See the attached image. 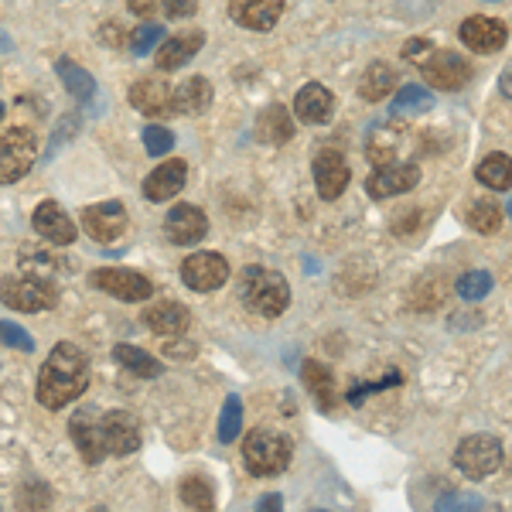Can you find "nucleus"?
Returning <instances> with one entry per match:
<instances>
[{"mask_svg":"<svg viewBox=\"0 0 512 512\" xmlns=\"http://www.w3.org/2000/svg\"><path fill=\"white\" fill-rule=\"evenodd\" d=\"M393 89H396V69L390 62H373L359 79V96L366 103H383Z\"/></svg>","mask_w":512,"mask_h":512,"instance_id":"nucleus-27","label":"nucleus"},{"mask_svg":"<svg viewBox=\"0 0 512 512\" xmlns=\"http://www.w3.org/2000/svg\"><path fill=\"white\" fill-rule=\"evenodd\" d=\"M205 45V31H181V35L164 38L158 48H154V62H158L161 72H175L181 65H188L202 52Z\"/></svg>","mask_w":512,"mask_h":512,"instance_id":"nucleus-20","label":"nucleus"},{"mask_svg":"<svg viewBox=\"0 0 512 512\" xmlns=\"http://www.w3.org/2000/svg\"><path fill=\"white\" fill-rule=\"evenodd\" d=\"M185 181H188V164L181 158H171L147 175L144 195L151 198V202H168V198H175L181 188H185Z\"/></svg>","mask_w":512,"mask_h":512,"instance_id":"nucleus-23","label":"nucleus"},{"mask_svg":"<svg viewBox=\"0 0 512 512\" xmlns=\"http://www.w3.org/2000/svg\"><path fill=\"white\" fill-rule=\"evenodd\" d=\"M103 414H96L93 407H82L69 420V434L76 441V451L86 465H99L106 458V441H103Z\"/></svg>","mask_w":512,"mask_h":512,"instance_id":"nucleus-11","label":"nucleus"},{"mask_svg":"<svg viewBox=\"0 0 512 512\" xmlns=\"http://www.w3.org/2000/svg\"><path fill=\"white\" fill-rule=\"evenodd\" d=\"M239 301L260 318H280L291 304V284L280 270L246 267L239 274Z\"/></svg>","mask_w":512,"mask_h":512,"instance_id":"nucleus-2","label":"nucleus"},{"mask_svg":"<svg viewBox=\"0 0 512 512\" xmlns=\"http://www.w3.org/2000/svg\"><path fill=\"white\" fill-rule=\"evenodd\" d=\"M291 454L294 448L284 434L270 431V427H256L243 444V465L256 478H274L291 465Z\"/></svg>","mask_w":512,"mask_h":512,"instance_id":"nucleus-3","label":"nucleus"},{"mask_svg":"<svg viewBox=\"0 0 512 512\" xmlns=\"http://www.w3.org/2000/svg\"><path fill=\"white\" fill-rule=\"evenodd\" d=\"M229 18L246 31H274L284 18V0H229Z\"/></svg>","mask_w":512,"mask_h":512,"instance_id":"nucleus-18","label":"nucleus"},{"mask_svg":"<svg viewBox=\"0 0 512 512\" xmlns=\"http://www.w3.org/2000/svg\"><path fill=\"white\" fill-rule=\"evenodd\" d=\"M14 502H18V509H48L52 506V489L41 478H31V482H24L18 489Z\"/></svg>","mask_w":512,"mask_h":512,"instance_id":"nucleus-36","label":"nucleus"},{"mask_svg":"<svg viewBox=\"0 0 512 512\" xmlns=\"http://www.w3.org/2000/svg\"><path fill=\"white\" fill-rule=\"evenodd\" d=\"M99 41H103L106 48H120L123 45V31L117 28V24H103V28H99Z\"/></svg>","mask_w":512,"mask_h":512,"instance_id":"nucleus-45","label":"nucleus"},{"mask_svg":"<svg viewBox=\"0 0 512 512\" xmlns=\"http://www.w3.org/2000/svg\"><path fill=\"white\" fill-rule=\"evenodd\" d=\"M0 345L18 349V352H31L35 349V338L24 332L21 325H14V321H0Z\"/></svg>","mask_w":512,"mask_h":512,"instance_id":"nucleus-40","label":"nucleus"},{"mask_svg":"<svg viewBox=\"0 0 512 512\" xmlns=\"http://www.w3.org/2000/svg\"><path fill=\"white\" fill-rule=\"evenodd\" d=\"M499 89H502V96L512 99V65L506 72H502V79H499Z\"/></svg>","mask_w":512,"mask_h":512,"instance_id":"nucleus-46","label":"nucleus"},{"mask_svg":"<svg viewBox=\"0 0 512 512\" xmlns=\"http://www.w3.org/2000/svg\"><path fill=\"white\" fill-rule=\"evenodd\" d=\"M161 41H164V28H161V24H154V21H147V24H140L134 35H130V52H134V55H151Z\"/></svg>","mask_w":512,"mask_h":512,"instance_id":"nucleus-37","label":"nucleus"},{"mask_svg":"<svg viewBox=\"0 0 512 512\" xmlns=\"http://www.w3.org/2000/svg\"><path fill=\"white\" fill-rule=\"evenodd\" d=\"M31 226H35V233L41 239H48V243H55V246H69L72 239H76V222L65 216V209L59 202H41L35 209V216H31Z\"/></svg>","mask_w":512,"mask_h":512,"instance_id":"nucleus-22","label":"nucleus"},{"mask_svg":"<svg viewBox=\"0 0 512 512\" xmlns=\"http://www.w3.org/2000/svg\"><path fill=\"white\" fill-rule=\"evenodd\" d=\"M458 38L468 52L475 55H492V52H502L509 41V28L502 24L499 18H485V14H472L465 18V24L458 28Z\"/></svg>","mask_w":512,"mask_h":512,"instance_id":"nucleus-10","label":"nucleus"},{"mask_svg":"<svg viewBox=\"0 0 512 512\" xmlns=\"http://www.w3.org/2000/svg\"><path fill=\"white\" fill-rule=\"evenodd\" d=\"M396 151H400V130L396 127H376L366 140V158L373 161V168L393 164Z\"/></svg>","mask_w":512,"mask_h":512,"instance_id":"nucleus-30","label":"nucleus"},{"mask_svg":"<svg viewBox=\"0 0 512 512\" xmlns=\"http://www.w3.org/2000/svg\"><path fill=\"white\" fill-rule=\"evenodd\" d=\"M55 72H59L62 86L69 89V93L76 96V99H82V103L96 96V79L89 76V72L82 69V65L72 62V59H59V62H55Z\"/></svg>","mask_w":512,"mask_h":512,"instance_id":"nucleus-31","label":"nucleus"},{"mask_svg":"<svg viewBox=\"0 0 512 512\" xmlns=\"http://www.w3.org/2000/svg\"><path fill=\"white\" fill-rule=\"evenodd\" d=\"M489 291H492V277L485 270H468L465 277H458V294L465 301H482Z\"/></svg>","mask_w":512,"mask_h":512,"instance_id":"nucleus-38","label":"nucleus"},{"mask_svg":"<svg viewBox=\"0 0 512 512\" xmlns=\"http://www.w3.org/2000/svg\"><path fill=\"white\" fill-rule=\"evenodd\" d=\"M178 499L185 502L188 509H202V512H209L212 506H216V489H212L209 478H202V475H188L185 482L178 485Z\"/></svg>","mask_w":512,"mask_h":512,"instance_id":"nucleus-33","label":"nucleus"},{"mask_svg":"<svg viewBox=\"0 0 512 512\" xmlns=\"http://www.w3.org/2000/svg\"><path fill=\"white\" fill-rule=\"evenodd\" d=\"M130 106H134L137 113H144V117L151 120H161V117H171L175 113V89L168 86L164 79H137L134 86H130Z\"/></svg>","mask_w":512,"mask_h":512,"instance_id":"nucleus-13","label":"nucleus"},{"mask_svg":"<svg viewBox=\"0 0 512 512\" xmlns=\"http://www.w3.org/2000/svg\"><path fill=\"white\" fill-rule=\"evenodd\" d=\"M229 260L222 253H192L185 263H181V280H185V287H192L198 294H212L219 291L222 284L229 280Z\"/></svg>","mask_w":512,"mask_h":512,"instance_id":"nucleus-8","label":"nucleus"},{"mask_svg":"<svg viewBox=\"0 0 512 512\" xmlns=\"http://www.w3.org/2000/svg\"><path fill=\"white\" fill-rule=\"evenodd\" d=\"M38 154V137L28 127H11L0 134V185H14L31 171Z\"/></svg>","mask_w":512,"mask_h":512,"instance_id":"nucleus-6","label":"nucleus"},{"mask_svg":"<svg viewBox=\"0 0 512 512\" xmlns=\"http://www.w3.org/2000/svg\"><path fill=\"white\" fill-rule=\"evenodd\" d=\"M82 229L96 239V243H117L127 229V209L123 202H96L82 209Z\"/></svg>","mask_w":512,"mask_h":512,"instance_id":"nucleus-14","label":"nucleus"},{"mask_svg":"<svg viewBox=\"0 0 512 512\" xmlns=\"http://www.w3.org/2000/svg\"><path fill=\"white\" fill-rule=\"evenodd\" d=\"M417 185H420L417 164H383V168H376L373 175L366 178V192L379 198V202H383V198L414 192Z\"/></svg>","mask_w":512,"mask_h":512,"instance_id":"nucleus-15","label":"nucleus"},{"mask_svg":"<svg viewBox=\"0 0 512 512\" xmlns=\"http://www.w3.org/2000/svg\"><path fill=\"white\" fill-rule=\"evenodd\" d=\"M420 72H424V79L431 82L434 89H441V93H458V89L468 86V79H472V65L461 59L458 52H427V59L420 62Z\"/></svg>","mask_w":512,"mask_h":512,"instance_id":"nucleus-9","label":"nucleus"},{"mask_svg":"<svg viewBox=\"0 0 512 512\" xmlns=\"http://www.w3.org/2000/svg\"><path fill=\"white\" fill-rule=\"evenodd\" d=\"M0 120H4V103H0Z\"/></svg>","mask_w":512,"mask_h":512,"instance_id":"nucleus-48","label":"nucleus"},{"mask_svg":"<svg viewBox=\"0 0 512 512\" xmlns=\"http://www.w3.org/2000/svg\"><path fill=\"white\" fill-rule=\"evenodd\" d=\"M311 171H315V188H318V195L325 198V202H335V198H342L345 188H349V181H352L349 161H345V154L335 151V147H325V151H318V158H315V164H311Z\"/></svg>","mask_w":512,"mask_h":512,"instance_id":"nucleus-12","label":"nucleus"},{"mask_svg":"<svg viewBox=\"0 0 512 512\" xmlns=\"http://www.w3.org/2000/svg\"><path fill=\"white\" fill-rule=\"evenodd\" d=\"M161 11L175 21H185L198 11V0H161Z\"/></svg>","mask_w":512,"mask_h":512,"instance_id":"nucleus-41","label":"nucleus"},{"mask_svg":"<svg viewBox=\"0 0 512 512\" xmlns=\"http://www.w3.org/2000/svg\"><path fill=\"white\" fill-rule=\"evenodd\" d=\"M89 284H93L96 291L117 297V301H123V304L147 301V297L154 294L151 280H147L144 274H137V270H127V267H99L89 274Z\"/></svg>","mask_w":512,"mask_h":512,"instance_id":"nucleus-7","label":"nucleus"},{"mask_svg":"<svg viewBox=\"0 0 512 512\" xmlns=\"http://www.w3.org/2000/svg\"><path fill=\"white\" fill-rule=\"evenodd\" d=\"M256 137H260L263 144H270V147L287 144V140L294 137V120H291V113H287L280 103L263 106V113L256 117Z\"/></svg>","mask_w":512,"mask_h":512,"instance_id":"nucleus-24","label":"nucleus"},{"mask_svg":"<svg viewBox=\"0 0 512 512\" xmlns=\"http://www.w3.org/2000/svg\"><path fill=\"white\" fill-rule=\"evenodd\" d=\"M431 41H427V38H410L407 41V45H403V59H407V62H414V65H420V62H424L427 59V52H431Z\"/></svg>","mask_w":512,"mask_h":512,"instance_id":"nucleus-43","label":"nucleus"},{"mask_svg":"<svg viewBox=\"0 0 512 512\" xmlns=\"http://www.w3.org/2000/svg\"><path fill=\"white\" fill-rule=\"evenodd\" d=\"M127 7L137 18H154V14L161 11V0H127Z\"/></svg>","mask_w":512,"mask_h":512,"instance_id":"nucleus-44","label":"nucleus"},{"mask_svg":"<svg viewBox=\"0 0 512 512\" xmlns=\"http://www.w3.org/2000/svg\"><path fill=\"white\" fill-rule=\"evenodd\" d=\"M396 383H400V373H396V369H390V376L379 379V383L352 386V390H349V403H362V396H366V393H376V390H383V386H396Z\"/></svg>","mask_w":512,"mask_h":512,"instance_id":"nucleus-42","label":"nucleus"},{"mask_svg":"<svg viewBox=\"0 0 512 512\" xmlns=\"http://www.w3.org/2000/svg\"><path fill=\"white\" fill-rule=\"evenodd\" d=\"M256 506H260V509H280V495H263Z\"/></svg>","mask_w":512,"mask_h":512,"instance_id":"nucleus-47","label":"nucleus"},{"mask_svg":"<svg viewBox=\"0 0 512 512\" xmlns=\"http://www.w3.org/2000/svg\"><path fill=\"white\" fill-rule=\"evenodd\" d=\"M89 390V359L79 345L59 342L48 352L45 366L38 373V403L45 410H62Z\"/></svg>","mask_w":512,"mask_h":512,"instance_id":"nucleus-1","label":"nucleus"},{"mask_svg":"<svg viewBox=\"0 0 512 512\" xmlns=\"http://www.w3.org/2000/svg\"><path fill=\"white\" fill-rule=\"evenodd\" d=\"M239 431H243V403H239V396H229L226 407H222V414H219V441L233 444Z\"/></svg>","mask_w":512,"mask_h":512,"instance_id":"nucleus-35","label":"nucleus"},{"mask_svg":"<svg viewBox=\"0 0 512 512\" xmlns=\"http://www.w3.org/2000/svg\"><path fill=\"white\" fill-rule=\"evenodd\" d=\"M99 420H103L106 454L127 458V454H134L140 448V424L134 414H127V410H110V414H103Z\"/></svg>","mask_w":512,"mask_h":512,"instance_id":"nucleus-17","label":"nucleus"},{"mask_svg":"<svg viewBox=\"0 0 512 512\" xmlns=\"http://www.w3.org/2000/svg\"><path fill=\"white\" fill-rule=\"evenodd\" d=\"M475 178L482 181L485 188H492V192H509L512 188V158L502 151H492L485 161H478Z\"/></svg>","mask_w":512,"mask_h":512,"instance_id":"nucleus-28","label":"nucleus"},{"mask_svg":"<svg viewBox=\"0 0 512 512\" xmlns=\"http://www.w3.org/2000/svg\"><path fill=\"white\" fill-rule=\"evenodd\" d=\"M465 219H468V226H472L475 233L492 236V233H499V229H502V205L492 202V198H475L472 209L465 212Z\"/></svg>","mask_w":512,"mask_h":512,"instance_id":"nucleus-32","label":"nucleus"},{"mask_svg":"<svg viewBox=\"0 0 512 512\" xmlns=\"http://www.w3.org/2000/svg\"><path fill=\"white\" fill-rule=\"evenodd\" d=\"M209 103H212V82L202 76L185 79L175 89V113H181V117H198V113L209 110Z\"/></svg>","mask_w":512,"mask_h":512,"instance_id":"nucleus-25","label":"nucleus"},{"mask_svg":"<svg viewBox=\"0 0 512 512\" xmlns=\"http://www.w3.org/2000/svg\"><path fill=\"white\" fill-rule=\"evenodd\" d=\"M431 106H434V99L424 86H407V89H400V96H396L393 113H400V117H407V113L417 117V113H427Z\"/></svg>","mask_w":512,"mask_h":512,"instance_id":"nucleus-34","label":"nucleus"},{"mask_svg":"<svg viewBox=\"0 0 512 512\" xmlns=\"http://www.w3.org/2000/svg\"><path fill=\"white\" fill-rule=\"evenodd\" d=\"M113 359H117V366H123L127 373H134V376H144V379H154V376H161L164 373V366L154 355H147L144 349H137V345H127V342H120L117 349H113Z\"/></svg>","mask_w":512,"mask_h":512,"instance_id":"nucleus-29","label":"nucleus"},{"mask_svg":"<svg viewBox=\"0 0 512 512\" xmlns=\"http://www.w3.org/2000/svg\"><path fill=\"white\" fill-rule=\"evenodd\" d=\"M294 113L301 123H311V127H321L335 117V93L321 82H308V86L297 89L294 96Z\"/></svg>","mask_w":512,"mask_h":512,"instance_id":"nucleus-19","label":"nucleus"},{"mask_svg":"<svg viewBox=\"0 0 512 512\" xmlns=\"http://www.w3.org/2000/svg\"><path fill=\"white\" fill-rule=\"evenodd\" d=\"M0 301L14 311L24 315H35V311H52L59 304V287L55 280L24 274V277H4L0 280Z\"/></svg>","mask_w":512,"mask_h":512,"instance_id":"nucleus-4","label":"nucleus"},{"mask_svg":"<svg viewBox=\"0 0 512 512\" xmlns=\"http://www.w3.org/2000/svg\"><path fill=\"white\" fill-rule=\"evenodd\" d=\"M301 379L308 386V393L318 400L321 410H332L335 407V376L328 366H321L315 359H304L301 362Z\"/></svg>","mask_w":512,"mask_h":512,"instance_id":"nucleus-26","label":"nucleus"},{"mask_svg":"<svg viewBox=\"0 0 512 512\" xmlns=\"http://www.w3.org/2000/svg\"><path fill=\"white\" fill-rule=\"evenodd\" d=\"M502 461H506V451L492 434H472L454 448V468L468 478H489L499 472Z\"/></svg>","mask_w":512,"mask_h":512,"instance_id":"nucleus-5","label":"nucleus"},{"mask_svg":"<svg viewBox=\"0 0 512 512\" xmlns=\"http://www.w3.org/2000/svg\"><path fill=\"white\" fill-rule=\"evenodd\" d=\"M144 147L151 158H164L175 147V134L168 127H161V123H151V127H144Z\"/></svg>","mask_w":512,"mask_h":512,"instance_id":"nucleus-39","label":"nucleus"},{"mask_svg":"<svg viewBox=\"0 0 512 512\" xmlns=\"http://www.w3.org/2000/svg\"><path fill=\"white\" fill-rule=\"evenodd\" d=\"M144 325L161 338H181L192 328V311L178 301H158L144 311Z\"/></svg>","mask_w":512,"mask_h":512,"instance_id":"nucleus-21","label":"nucleus"},{"mask_svg":"<svg viewBox=\"0 0 512 512\" xmlns=\"http://www.w3.org/2000/svg\"><path fill=\"white\" fill-rule=\"evenodd\" d=\"M205 233H209V219H205V212L192 202H181L164 216V236H168L175 246L202 243Z\"/></svg>","mask_w":512,"mask_h":512,"instance_id":"nucleus-16","label":"nucleus"}]
</instances>
